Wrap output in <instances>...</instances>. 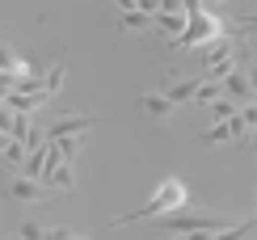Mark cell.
<instances>
[{
    "mask_svg": "<svg viewBox=\"0 0 257 240\" xmlns=\"http://www.w3.org/2000/svg\"><path fill=\"white\" fill-rule=\"evenodd\" d=\"M190 202V185L181 181V177H160L156 185V194L148 198L144 206H135V211H122L118 219H110V227H126V223H144V219H156V215H165V211H177V206H186Z\"/></svg>",
    "mask_w": 257,
    "mask_h": 240,
    "instance_id": "cell-1",
    "label": "cell"
},
{
    "mask_svg": "<svg viewBox=\"0 0 257 240\" xmlns=\"http://www.w3.org/2000/svg\"><path fill=\"white\" fill-rule=\"evenodd\" d=\"M156 227L160 232H169V236H228L232 219H223V215H207V211H190V202L186 206H177V211H165V215H156Z\"/></svg>",
    "mask_w": 257,
    "mask_h": 240,
    "instance_id": "cell-2",
    "label": "cell"
},
{
    "mask_svg": "<svg viewBox=\"0 0 257 240\" xmlns=\"http://www.w3.org/2000/svg\"><path fill=\"white\" fill-rule=\"evenodd\" d=\"M219 34H223L219 17L211 13L207 5H202V9H194V13H190V26H186V34H177V38H173V47H207V42H215Z\"/></svg>",
    "mask_w": 257,
    "mask_h": 240,
    "instance_id": "cell-3",
    "label": "cell"
},
{
    "mask_svg": "<svg viewBox=\"0 0 257 240\" xmlns=\"http://www.w3.org/2000/svg\"><path fill=\"white\" fill-rule=\"evenodd\" d=\"M42 194H47V181H42V177H26V173H17V177L9 181V198H13V202H38Z\"/></svg>",
    "mask_w": 257,
    "mask_h": 240,
    "instance_id": "cell-4",
    "label": "cell"
},
{
    "mask_svg": "<svg viewBox=\"0 0 257 240\" xmlns=\"http://www.w3.org/2000/svg\"><path fill=\"white\" fill-rule=\"evenodd\" d=\"M93 123H97L93 114H63V118H55V123L47 127V135L51 139H59V135H84Z\"/></svg>",
    "mask_w": 257,
    "mask_h": 240,
    "instance_id": "cell-5",
    "label": "cell"
},
{
    "mask_svg": "<svg viewBox=\"0 0 257 240\" xmlns=\"http://www.w3.org/2000/svg\"><path fill=\"white\" fill-rule=\"evenodd\" d=\"M223 93H228V97H236V101H253V80H249V72H244V68H232L228 76H223Z\"/></svg>",
    "mask_w": 257,
    "mask_h": 240,
    "instance_id": "cell-6",
    "label": "cell"
},
{
    "mask_svg": "<svg viewBox=\"0 0 257 240\" xmlns=\"http://www.w3.org/2000/svg\"><path fill=\"white\" fill-rule=\"evenodd\" d=\"M139 105H144V114H152V118H160V123H165V118H173V97L169 93H144L139 97Z\"/></svg>",
    "mask_w": 257,
    "mask_h": 240,
    "instance_id": "cell-7",
    "label": "cell"
},
{
    "mask_svg": "<svg viewBox=\"0 0 257 240\" xmlns=\"http://www.w3.org/2000/svg\"><path fill=\"white\" fill-rule=\"evenodd\" d=\"M42 181H47V190H55V194H72V190H76V173H72V160H63L59 169H51Z\"/></svg>",
    "mask_w": 257,
    "mask_h": 240,
    "instance_id": "cell-8",
    "label": "cell"
},
{
    "mask_svg": "<svg viewBox=\"0 0 257 240\" xmlns=\"http://www.w3.org/2000/svg\"><path fill=\"white\" fill-rule=\"evenodd\" d=\"M152 26L165 30V34H186L190 13H165V9H156V13H152Z\"/></svg>",
    "mask_w": 257,
    "mask_h": 240,
    "instance_id": "cell-9",
    "label": "cell"
},
{
    "mask_svg": "<svg viewBox=\"0 0 257 240\" xmlns=\"http://www.w3.org/2000/svg\"><path fill=\"white\" fill-rule=\"evenodd\" d=\"M223 59H232V38L228 34H219L215 42H207V51H202V68H215V63Z\"/></svg>",
    "mask_w": 257,
    "mask_h": 240,
    "instance_id": "cell-10",
    "label": "cell"
},
{
    "mask_svg": "<svg viewBox=\"0 0 257 240\" xmlns=\"http://www.w3.org/2000/svg\"><path fill=\"white\" fill-rule=\"evenodd\" d=\"M0 72H17V76H26V72H38V68H30V63H21V59H17V51L9 47L5 38H0Z\"/></svg>",
    "mask_w": 257,
    "mask_h": 240,
    "instance_id": "cell-11",
    "label": "cell"
},
{
    "mask_svg": "<svg viewBox=\"0 0 257 240\" xmlns=\"http://www.w3.org/2000/svg\"><path fill=\"white\" fill-rule=\"evenodd\" d=\"M240 105H244V101H236V97L223 93V97H215V101L207 105V110H211V118H215V123H223V118H236V114H240Z\"/></svg>",
    "mask_w": 257,
    "mask_h": 240,
    "instance_id": "cell-12",
    "label": "cell"
},
{
    "mask_svg": "<svg viewBox=\"0 0 257 240\" xmlns=\"http://www.w3.org/2000/svg\"><path fill=\"white\" fill-rule=\"evenodd\" d=\"M118 21L131 30V34H139V30L152 26V13H144V9H126V13H118Z\"/></svg>",
    "mask_w": 257,
    "mask_h": 240,
    "instance_id": "cell-13",
    "label": "cell"
},
{
    "mask_svg": "<svg viewBox=\"0 0 257 240\" xmlns=\"http://www.w3.org/2000/svg\"><path fill=\"white\" fill-rule=\"evenodd\" d=\"M236 135H240V131L232 127V118H223V123H215L202 139H207V144H228V139H236Z\"/></svg>",
    "mask_w": 257,
    "mask_h": 240,
    "instance_id": "cell-14",
    "label": "cell"
},
{
    "mask_svg": "<svg viewBox=\"0 0 257 240\" xmlns=\"http://www.w3.org/2000/svg\"><path fill=\"white\" fill-rule=\"evenodd\" d=\"M198 84H202V80H169V89H165V93L173 97V101H190V97L198 93Z\"/></svg>",
    "mask_w": 257,
    "mask_h": 240,
    "instance_id": "cell-15",
    "label": "cell"
},
{
    "mask_svg": "<svg viewBox=\"0 0 257 240\" xmlns=\"http://www.w3.org/2000/svg\"><path fill=\"white\" fill-rule=\"evenodd\" d=\"M63 80H68V55H63V59L55 63V68H51V72H47V93H51V97H55V93L63 89Z\"/></svg>",
    "mask_w": 257,
    "mask_h": 240,
    "instance_id": "cell-16",
    "label": "cell"
},
{
    "mask_svg": "<svg viewBox=\"0 0 257 240\" xmlns=\"http://www.w3.org/2000/svg\"><path fill=\"white\" fill-rule=\"evenodd\" d=\"M215 97H223V80H202L198 93H194V101H198V105H211Z\"/></svg>",
    "mask_w": 257,
    "mask_h": 240,
    "instance_id": "cell-17",
    "label": "cell"
},
{
    "mask_svg": "<svg viewBox=\"0 0 257 240\" xmlns=\"http://www.w3.org/2000/svg\"><path fill=\"white\" fill-rule=\"evenodd\" d=\"M55 144H59V152H63V160H76V152H80V144H84V135H59Z\"/></svg>",
    "mask_w": 257,
    "mask_h": 240,
    "instance_id": "cell-18",
    "label": "cell"
},
{
    "mask_svg": "<svg viewBox=\"0 0 257 240\" xmlns=\"http://www.w3.org/2000/svg\"><path fill=\"white\" fill-rule=\"evenodd\" d=\"M21 236H30V240H34V236H55V227H47L38 219H26V223H21Z\"/></svg>",
    "mask_w": 257,
    "mask_h": 240,
    "instance_id": "cell-19",
    "label": "cell"
},
{
    "mask_svg": "<svg viewBox=\"0 0 257 240\" xmlns=\"http://www.w3.org/2000/svg\"><path fill=\"white\" fill-rule=\"evenodd\" d=\"M249 80H253V93H257V68H249Z\"/></svg>",
    "mask_w": 257,
    "mask_h": 240,
    "instance_id": "cell-20",
    "label": "cell"
},
{
    "mask_svg": "<svg viewBox=\"0 0 257 240\" xmlns=\"http://www.w3.org/2000/svg\"><path fill=\"white\" fill-rule=\"evenodd\" d=\"M202 5H207V9H215V5H223V0H202Z\"/></svg>",
    "mask_w": 257,
    "mask_h": 240,
    "instance_id": "cell-21",
    "label": "cell"
},
{
    "mask_svg": "<svg viewBox=\"0 0 257 240\" xmlns=\"http://www.w3.org/2000/svg\"><path fill=\"white\" fill-rule=\"evenodd\" d=\"M253 152H257V135H253Z\"/></svg>",
    "mask_w": 257,
    "mask_h": 240,
    "instance_id": "cell-22",
    "label": "cell"
}]
</instances>
